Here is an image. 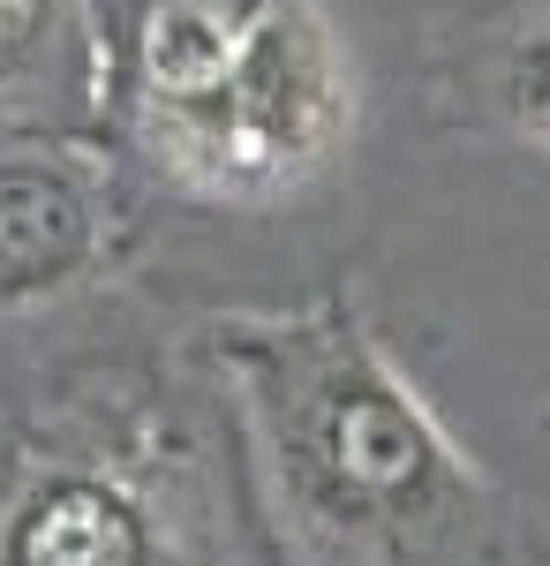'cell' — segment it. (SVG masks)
Returning a JSON list of instances; mask_svg holds the SVG:
<instances>
[{
  "instance_id": "6da1fadb",
  "label": "cell",
  "mask_w": 550,
  "mask_h": 566,
  "mask_svg": "<svg viewBox=\"0 0 550 566\" xmlns=\"http://www.w3.org/2000/svg\"><path fill=\"white\" fill-rule=\"evenodd\" d=\"M128 114L173 181L264 205L339 159L355 76L317 0H144Z\"/></svg>"
},
{
  "instance_id": "7a4b0ae2",
  "label": "cell",
  "mask_w": 550,
  "mask_h": 566,
  "mask_svg": "<svg viewBox=\"0 0 550 566\" xmlns=\"http://www.w3.org/2000/svg\"><path fill=\"white\" fill-rule=\"evenodd\" d=\"M219 355L250 386L272 469L295 514L347 552H437L467 522L453 446L437 438L415 392L384 370L347 310H317L295 325H234Z\"/></svg>"
},
{
  "instance_id": "3957f363",
  "label": "cell",
  "mask_w": 550,
  "mask_h": 566,
  "mask_svg": "<svg viewBox=\"0 0 550 566\" xmlns=\"http://www.w3.org/2000/svg\"><path fill=\"white\" fill-rule=\"evenodd\" d=\"M0 566H167V536L121 476L45 469L0 514Z\"/></svg>"
},
{
  "instance_id": "277c9868",
  "label": "cell",
  "mask_w": 550,
  "mask_h": 566,
  "mask_svg": "<svg viewBox=\"0 0 550 566\" xmlns=\"http://www.w3.org/2000/svg\"><path fill=\"white\" fill-rule=\"evenodd\" d=\"M106 250L91 181L61 159H0V303L76 287Z\"/></svg>"
},
{
  "instance_id": "5b68a950",
  "label": "cell",
  "mask_w": 550,
  "mask_h": 566,
  "mask_svg": "<svg viewBox=\"0 0 550 566\" xmlns=\"http://www.w3.org/2000/svg\"><path fill=\"white\" fill-rule=\"evenodd\" d=\"M76 45V0H0V98L39 91Z\"/></svg>"
},
{
  "instance_id": "8992f818",
  "label": "cell",
  "mask_w": 550,
  "mask_h": 566,
  "mask_svg": "<svg viewBox=\"0 0 550 566\" xmlns=\"http://www.w3.org/2000/svg\"><path fill=\"white\" fill-rule=\"evenodd\" d=\"M498 106H506V122L520 136L550 144V15L528 23L506 45V61H498Z\"/></svg>"
}]
</instances>
